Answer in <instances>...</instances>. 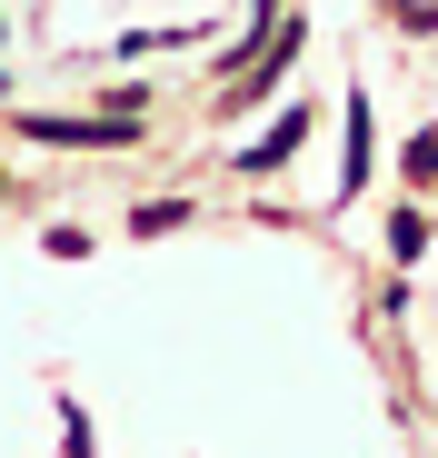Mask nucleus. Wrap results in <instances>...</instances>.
<instances>
[{
  "label": "nucleus",
  "mask_w": 438,
  "mask_h": 458,
  "mask_svg": "<svg viewBox=\"0 0 438 458\" xmlns=\"http://www.w3.org/2000/svg\"><path fill=\"white\" fill-rule=\"evenodd\" d=\"M180 219H190V209H180V199H150V209H139V219H130V229H139V240H160V229H180Z\"/></svg>",
  "instance_id": "obj_3"
},
{
  "label": "nucleus",
  "mask_w": 438,
  "mask_h": 458,
  "mask_svg": "<svg viewBox=\"0 0 438 458\" xmlns=\"http://www.w3.org/2000/svg\"><path fill=\"white\" fill-rule=\"evenodd\" d=\"M299 130H309V120H299V110H289V120H279V130H269V140L249 149V170H269V160H289V149H299Z\"/></svg>",
  "instance_id": "obj_2"
},
{
  "label": "nucleus",
  "mask_w": 438,
  "mask_h": 458,
  "mask_svg": "<svg viewBox=\"0 0 438 458\" xmlns=\"http://www.w3.org/2000/svg\"><path fill=\"white\" fill-rule=\"evenodd\" d=\"M0 190H11V180H0Z\"/></svg>",
  "instance_id": "obj_5"
},
{
  "label": "nucleus",
  "mask_w": 438,
  "mask_h": 458,
  "mask_svg": "<svg viewBox=\"0 0 438 458\" xmlns=\"http://www.w3.org/2000/svg\"><path fill=\"white\" fill-rule=\"evenodd\" d=\"M409 180H438V130H418V140H409Z\"/></svg>",
  "instance_id": "obj_4"
},
{
  "label": "nucleus",
  "mask_w": 438,
  "mask_h": 458,
  "mask_svg": "<svg viewBox=\"0 0 438 458\" xmlns=\"http://www.w3.org/2000/svg\"><path fill=\"white\" fill-rule=\"evenodd\" d=\"M369 180V100H349V170H339V190H358Z\"/></svg>",
  "instance_id": "obj_1"
}]
</instances>
